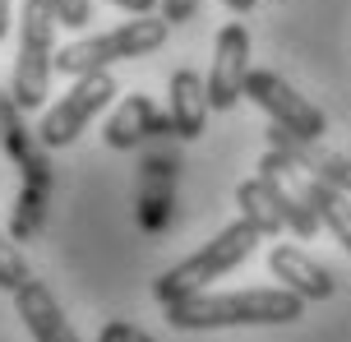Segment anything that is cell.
Wrapping results in <instances>:
<instances>
[{
  "instance_id": "52a82bcc",
  "label": "cell",
  "mask_w": 351,
  "mask_h": 342,
  "mask_svg": "<svg viewBox=\"0 0 351 342\" xmlns=\"http://www.w3.org/2000/svg\"><path fill=\"white\" fill-rule=\"evenodd\" d=\"M245 79H250V33L245 23H227L217 33L213 47V65H208V102L213 111H231L245 97Z\"/></svg>"
},
{
  "instance_id": "7402d4cb",
  "label": "cell",
  "mask_w": 351,
  "mask_h": 342,
  "mask_svg": "<svg viewBox=\"0 0 351 342\" xmlns=\"http://www.w3.org/2000/svg\"><path fill=\"white\" fill-rule=\"evenodd\" d=\"M222 5H227L231 14H250V10H254V5H259V0H222Z\"/></svg>"
},
{
  "instance_id": "7c38bea8",
  "label": "cell",
  "mask_w": 351,
  "mask_h": 342,
  "mask_svg": "<svg viewBox=\"0 0 351 342\" xmlns=\"http://www.w3.org/2000/svg\"><path fill=\"white\" fill-rule=\"evenodd\" d=\"M171 130V116H162L153 107V97H143V93H130L121 107L111 111V121H106V144L111 148H139L143 139H153V134H167Z\"/></svg>"
},
{
  "instance_id": "ffe728a7",
  "label": "cell",
  "mask_w": 351,
  "mask_h": 342,
  "mask_svg": "<svg viewBox=\"0 0 351 342\" xmlns=\"http://www.w3.org/2000/svg\"><path fill=\"white\" fill-rule=\"evenodd\" d=\"M199 5H204V0H162V19H167V23H185V19L199 14Z\"/></svg>"
},
{
  "instance_id": "ac0fdd59",
  "label": "cell",
  "mask_w": 351,
  "mask_h": 342,
  "mask_svg": "<svg viewBox=\"0 0 351 342\" xmlns=\"http://www.w3.org/2000/svg\"><path fill=\"white\" fill-rule=\"evenodd\" d=\"M51 5L65 28H88L93 23V0H51Z\"/></svg>"
},
{
  "instance_id": "6da1fadb",
  "label": "cell",
  "mask_w": 351,
  "mask_h": 342,
  "mask_svg": "<svg viewBox=\"0 0 351 342\" xmlns=\"http://www.w3.org/2000/svg\"><path fill=\"white\" fill-rule=\"evenodd\" d=\"M167 324L180 333H204V328H254V324H296L305 315V296L278 287H250V291H199L185 301H171Z\"/></svg>"
},
{
  "instance_id": "e0dca14e",
  "label": "cell",
  "mask_w": 351,
  "mask_h": 342,
  "mask_svg": "<svg viewBox=\"0 0 351 342\" xmlns=\"http://www.w3.org/2000/svg\"><path fill=\"white\" fill-rule=\"evenodd\" d=\"M23 282H28V264H23V254H19L14 236L0 232V287H5V291H19Z\"/></svg>"
},
{
  "instance_id": "9c48e42d",
  "label": "cell",
  "mask_w": 351,
  "mask_h": 342,
  "mask_svg": "<svg viewBox=\"0 0 351 342\" xmlns=\"http://www.w3.org/2000/svg\"><path fill=\"white\" fill-rule=\"evenodd\" d=\"M268 148L287 153L291 162L305 167L315 180H328V185H337V190H347V195H351V158H342V153H333V148H324L319 139H300V134H291L287 125H268Z\"/></svg>"
},
{
  "instance_id": "4fadbf2b",
  "label": "cell",
  "mask_w": 351,
  "mask_h": 342,
  "mask_svg": "<svg viewBox=\"0 0 351 342\" xmlns=\"http://www.w3.org/2000/svg\"><path fill=\"white\" fill-rule=\"evenodd\" d=\"M268 273H273L287 291L305 296V301H328V296H333V278H328V269L315 264V259H310L305 250H296V245H273V254H268Z\"/></svg>"
},
{
  "instance_id": "3957f363",
  "label": "cell",
  "mask_w": 351,
  "mask_h": 342,
  "mask_svg": "<svg viewBox=\"0 0 351 342\" xmlns=\"http://www.w3.org/2000/svg\"><path fill=\"white\" fill-rule=\"evenodd\" d=\"M56 5L51 0H23L19 19V56H14V102L23 111H37L47 102L56 74Z\"/></svg>"
},
{
  "instance_id": "44dd1931",
  "label": "cell",
  "mask_w": 351,
  "mask_h": 342,
  "mask_svg": "<svg viewBox=\"0 0 351 342\" xmlns=\"http://www.w3.org/2000/svg\"><path fill=\"white\" fill-rule=\"evenodd\" d=\"M111 5H121L130 14H153V10H158V0H111Z\"/></svg>"
},
{
  "instance_id": "8992f818",
  "label": "cell",
  "mask_w": 351,
  "mask_h": 342,
  "mask_svg": "<svg viewBox=\"0 0 351 342\" xmlns=\"http://www.w3.org/2000/svg\"><path fill=\"white\" fill-rule=\"evenodd\" d=\"M245 97L254 102V107L268 111L273 125H287L291 134H300V139H324V130H328L324 111H319L310 97H300L278 70H250Z\"/></svg>"
},
{
  "instance_id": "d6986e66",
  "label": "cell",
  "mask_w": 351,
  "mask_h": 342,
  "mask_svg": "<svg viewBox=\"0 0 351 342\" xmlns=\"http://www.w3.org/2000/svg\"><path fill=\"white\" fill-rule=\"evenodd\" d=\"M97 342H153V338H148L139 324H125V319H116V324H106L102 333H97Z\"/></svg>"
},
{
  "instance_id": "30bf717a",
  "label": "cell",
  "mask_w": 351,
  "mask_h": 342,
  "mask_svg": "<svg viewBox=\"0 0 351 342\" xmlns=\"http://www.w3.org/2000/svg\"><path fill=\"white\" fill-rule=\"evenodd\" d=\"M14 310H19V319L28 324L33 342H79L74 324L65 319V310L56 306V296L47 291V282L28 278V282L14 291Z\"/></svg>"
},
{
  "instance_id": "603a6c76",
  "label": "cell",
  "mask_w": 351,
  "mask_h": 342,
  "mask_svg": "<svg viewBox=\"0 0 351 342\" xmlns=\"http://www.w3.org/2000/svg\"><path fill=\"white\" fill-rule=\"evenodd\" d=\"M5 33H10V0H0V42H5Z\"/></svg>"
},
{
  "instance_id": "277c9868",
  "label": "cell",
  "mask_w": 351,
  "mask_h": 342,
  "mask_svg": "<svg viewBox=\"0 0 351 342\" xmlns=\"http://www.w3.org/2000/svg\"><path fill=\"white\" fill-rule=\"evenodd\" d=\"M167 19H153V14H134L130 23L111 28V33H97V37H79L70 47L56 51V70L60 74H93V70H111L116 60H139V56H153L167 42Z\"/></svg>"
},
{
  "instance_id": "2e32d148",
  "label": "cell",
  "mask_w": 351,
  "mask_h": 342,
  "mask_svg": "<svg viewBox=\"0 0 351 342\" xmlns=\"http://www.w3.org/2000/svg\"><path fill=\"white\" fill-rule=\"evenodd\" d=\"M47 199H51V190H37V185H19L14 217H10V236H14V241H33V236L47 227Z\"/></svg>"
},
{
  "instance_id": "8fae6325",
  "label": "cell",
  "mask_w": 351,
  "mask_h": 342,
  "mask_svg": "<svg viewBox=\"0 0 351 342\" xmlns=\"http://www.w3.org/2000/svg\"><path fill=\"white\" fill-rule=\"evenodd\" d=\"M208 79H199L194 70H176L167 84V116H171V134L180 139H199L208 130Z\"/></svg>"
},
{
  "instance_id": "7a4b0ae2",
  "label": "cell",
  "mask_w": 351,
  "mask_h": 342,
  "mask_svg": "<svg viewBox=\"0 0 351 342\" xmlns=\"http://www.w3.org/2000/svg\"><path fill=\"white\" fill-rule=\"evenodd\" d=\"M259 241H263L259 227H250L245 217H236V222L222 227L213 241H204V250H199V254H190V259H180L176 269L162 273L158 282H153V296H158L162 306H171V301H185V296L208 291V282L227 278L236 264H245Z\"/></svg>"
},
{
  "instance_id": "5b68a950",
  "label": "cell",
  "mask_w": 351,
  "mask_h": 342,
  "mask_svg": "<svg viewBox=\"0 0 351 342\" xmlns=\"http://www.w3.org/2000/svg\"><path fill=\"white\" fill-rule=\"evenodd\" d=\"M116 97V79L111 70H93V74H79L74 79V88L56 102L47 116H42V125H37V139L47 148H65L74 144L88 125H93V116L106 107Z\"/></svg>"
},
{
  "instance_id": "ba28073f",
  "label": "cell",
  "mask_w": 351,
  "mask_h": 342,
  "mask_svg": "<svg viewBox=\"0 0 351 342\" xmlns=\"http://www.w3.org/2000/svg\"><path fill=\"white\" fill-rule=\"evenodd\" d=\"M0 144H5L10 158H14L23 185H37V190H51L56 185L51 180V162H47L51 148L23 125V107L14 102V93H5V88H0Z\"/></svg>"
},
{
  "instance_id": "5bb4252c",
  "label": "cell",
  "mask_w": 351,
  "mask_h": 342,
  "mask_svg": "<svg viewBox=\"0 0 351 342\" xmlns=\"http://www.w3.org/2000/svg\"><path fill=\"white\" fill-rule=\"evenodd\" d=\"M305 199H310V208L319 213V222L337 236V245L351 254V195L337 190V185H328V180L305 176Z\"/></svg>"
},
{
  "instance_id": "9a60e30c",
  "label": "cell",
  "mask_w": 351,
  "mask_h": 342,
  "mask_svg": "<svg viewBox=\"0 0 351 342\" xmlns=\"http://www.w3.org/2000/svg\"><path fill=\"white\" fill-rule=\"evenodd\" d=\"M236 208H241V217H245L250 227H259V236H278L287 222H282L278 213V199H273V185L263 176L245 180L241 190H236Z\"/></svg>"
}]
</instances>
